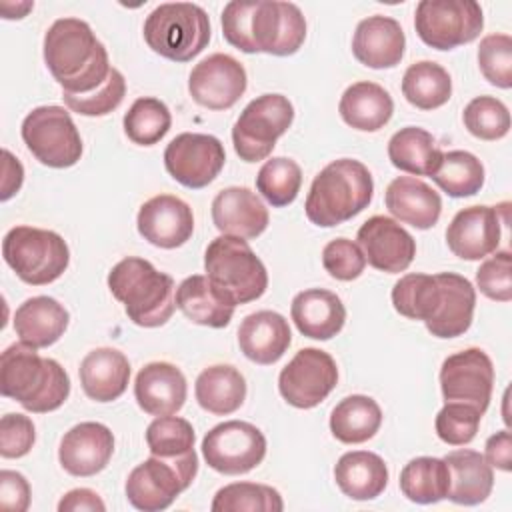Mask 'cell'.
Here are the masks:
<instances>
[{
    "label": "cell",
    "instance_id": "cell-1",
    "mask_svg": "<svg viewBox=\"0 0 512 512\" xmlns=\"http://www.w3.org/2000/svg\"><path fill=\"white\" fill-rule=\"evenodd\" d=\"M226 42L246 54L290 56L306 38V18L292 2L232 0L222 10Z\"/></svg>",
    "mask_w": 512,
    "mask_h": 512
},
{
    "label": "cell",
    "instance_id": "cell-2",
    "mask_svg": "<svg viewBox=\"0 0 512 512\" xmlns=\"http://www.w3.org/2000/svg\"><path fill=\"white\" fill-rule=\"evenodd\" d=\"M44 62L62 92L86 94L110 74L108 52L80 18H58L44 34Z\"/></svg>",
    "mask_w": 512,
    "mask_h": 512
},
{
    "label": "cell",
    "instance_id": "cell-3",
    "mask_svg": "<svg viewBox=\"0 0 512 512\" xmlns=\"http://www.w3.org/2000/svg\"><path fill=\"white\" fill-rule=\"evenodd\" d=\"M38 348L24 342L10 344L0 356V392L24 410L46 414L58 410L70 394L68 372Z\"/></svg>",
    "mask_w": 512,
    "mask_h": 512
},
{
    "label": "cell",
    "instance_id": "cell-4",
    "mask_svg": "<svg viewBox=\"0 0 512 512\" xmlns=\"http://www.w3.org/2000/svg\"><path fill=\"white\" fill-rule=\"evenodd\" d=\"M372 194L370 170L360 160L340 158L314 176L304 212L312 224L332 228L368 208Z\"/></svg>",
    "mask_w": 512,
    "mask_h": 512
},
{
    "label": "cell",
    "instance_id": "cell-5",
    "mask_svg": "<svg viewBox=\"0 0 512 512\" xmlns=\"http://www.w3.org/2000/svg\"><path fill=\"white\" fill-rule=\"evenodd\" d=\"M108 288L124 304L126 316L142 328L166 324L176 310L172 276L158 272L148 260L128 256L108 272Z\"/></svg>",
    "mask_w": 512,
    "mask_h": 512
},
{
    "label": "cell",
    "instance_id": "cell-6",
    "mask_svg": "<svg viewBox=\"0 0 512 512\" xmlns=\"http://www.w3.org/2000/svg\"><path fill=\"white\" fill-rule=\"evenodd\" d=\"M144 40L168 60L190 62L210 42V18L198 4L166 2L146 16Z\"/></svg>",
    "mask_w": 512,
    "mask_h": 512
},
{
    "label": "cell",
    "instance_id": "cell-7",
    "mask_svg": "<svg viewBox=\"0 0 512 512\" xmlns=\"http://www.w3.org/2000/svg\"><path fill=\"white\" fill-rule=\"evenodd\" d=\"M206 276L234 302L258 300L268 288V272L250 244L240 236L222 234L204 252Z\"/></svg>",
    "mask_w": 512,
    "mask_h": 512
},
{
    "label": "cell",
    "instance_id": "cell-8",
    "mask_svg": "<svg viewBox=\"0 0 512 512\" xmlns=\"http://www.w3.org/2000/svg\"><path fill=\"white\" fill-rule=\"evenodd\" d=\"M2 256L16 276L32 286L58 280L70 264L66 240L58 232L34 226L10 228L2 240Z\"/></svg>",
    "mask_w": 512,
    "mask_h": 512
},
{
    "label": "cell",
    "instance_id": "cell-9",
    "mask_svg": "<svg viewBox=\"0 0 512 512\" xmlns=\"http://www.w3.org/2000/svg\"><path fill=\"white\" fill-rule=\"evenodd\" d=\"M198 456L190 450L178 458L152 456L138 464L126 478V498L142 512L166 510L196 478Z\"/></svg>",
    "mask_w": 512,
    "mask_h": 512
},
{
    "label": "cell",
    "instance_id": "cell-10",
    "mask_svg": "<svg viewBox=\"0 0 512 512\" xmlns=\"http://www.w3.org/2000/svg\"><path fill=\"white\" fill-rule=\"evenodd\" d=\"M292 120L294 106L282 94H262L248 102L232 128V142L240 160L260 162L268 158Z\"/></svg>",
    "mask_w": 512,
    "mask_h": 512
},
{
    "label": "cell",
    "instance_id": "cell-11",
    "mask_svg": "<svg viewBox=\"0 0 512 512\" xmlns=\"http://www.w3.org/2000/svg\"><path fill=\"white\" fill-rule=\"evenodd\" d=\"M22 140L32 156L50 168H70L82 156V138L62 106H38L22 122Z\"/></svg>",
    "mask_w": 512,
    "mask_h": 512
},
{
    "label": "cell",
    "instance_id": "cell-12",
    "mask_svg": "<svg viewBox=\"0 0 512 512\" xmlns=\"http://www.w3.org/2000/svg\"><path fill=\"white\" fill-rule=\"evenodd\" d=\"M414 28L426 46L454 50L480 36L484 14L474 0H422L414 12Z\"/></svg>",
    "mask_w": 512,
    "mask_h": 512
},
{
    "label": "cell",
    "instance_id": "cell-13",
    "mask_svg": "<svg viewBox=\"0 0 512 512\" xmlns=\"http://www.w3.org/2000/svg\"><path fill=\"white\" fill-rule=\"evenodd\" d=\"M202 456L206 464L226 476H238L254 470L266 456V438L250 422L228 420L216 424L202 438Z\"/></svg>",
    "mask_w": 512,
    "mask_h": 512
},
{
    "label": "cell",
    "instance_id": "cell-14",
    "mask_svg": "<svg viewBox=\"0 0 512 512\" xmlns=\"http://www.w3.org/2000/svg\"><path fill=\"white\" fill-rule=\"evenodd\" d=\"M336 384V362L320 348L298 350L278 376V390L282 398L300 410H308L324 402Z\"/></svg>",
    "mask_w": 512,
    "mask_h": 512
},
{
    "label": "cell",
    "instance_id": "cell-15",
    "mask_svg": "<svg viewBox=\"0 0 512 512\" xmlns=\"http://www.w3.org/2000/svg\"><path fill=\"white\" fill-rule=\"evenodd\" d=\"M224 162V146L212 134L182 132L172 138L164 150V166L168 174L192 190L208 186L220 174Z\"/></svg>",
    "mask_w": 512,
    "mask_h": 512
},
{
    "label": "cell",
    "instance_id": "cell-16",
    "mask_svg": "<svg viewBox=\"0 0 512 512\" xmlns=\"http://www.w3.org/2000/svg\"><path fill=\"white\" fill-rule=\"evenodd\" d=\"M494 388V366L480 348L448 356L440 366V390L446 402H464L486 412Z\"/></svg>",
    "mask_w": 512,
    "mask_h": 512
},
{
    "label": "cell",
    "instance_id": "cell-17",
    "mask_svg": "<svg viewBox=\"0 0 512 512\" xmlns=\"http://www.w3.org/2000/svg\"><path fill=\"white\" fill-rule=\"evenodd\" d=\"M248 78L244 66L230 54H210L200 60L188 76L192 100L208 110H228L246 92Z\"/></svg>",
    "mask_w": 512,
    "mask_h": 512
},
{
    "label": "cell",
    "instance_id": "cell-18",
    "mask_svg": "<svg viewBox=\"0 0 512 512\" xmlns=\"http://www.w3.org/2000/svg\"><path fill=\"white\" fill-rule=\"evenodd\" d=\"M356 240L366 262L380 272H404L416 256V240L412 234L388 216L368 218L360 226Z\"/></svg>",
    "mask_w": 512,
    "mask_h": 512
},
{
    "label": "cell",
    "instance_id": "cell-19",
    "mask_svg": "<svg viewBox=\"0 0 512 512\" xmlns=\"http://www.w3.org/2000/svg\"><path fill=\"white\" fill-rule=\"evenodd\" d=\"M136 226L146 242L172 250L190 240L194 232V214L182 198L158 194L140 206Z\"/></svg>",
    "mask_w": 512,
    "mask_h": 512
},
{
    "label": "cell",
    "instance_id": "cell-20",
    "mask_svg": "<svg viewBox=\"0 0 512 512\" xmlns=\"http://www.w3.org/2000/svg\"><path fill=\"white\" fill-rule=\"evenodd\" d=\"M500 236L502 224L496 206L462 208L446 228V244L462 260H482L494 254Z\"/></svg>",
    "mask_w": 512,
    "mask_h": 512
},
{
    "label": "cell",
    "instance_id": "cell-21",
    "mask_svg": "<svg viewBox=\"0 0 512 512\" xmlns=\"http://www.w3.org/2000/svg\"><path fill=\"white\" fill-rule=\"evenodd\" d=\"M114 452V434L100 422H80L72 426L60 440V466L80 478L102 472Z\"/></svg>",
    "mask_w": 512,
    "mask_h": 512
},
{
    "label": "cell",
    "instance_id": "cell-22",
    "mask_svg": "<svg viewBox=\"0 0 512 512\" xmlns=\"http://www.w3.org/2000/svg\"><path fill=\"white\" fill-rule=\"evenodd\" d=\"M212 222L222 234L258 238L270 222L264 202L246 186H228L212 200Z\"/></svg>",
    "mask_w": 512,
    "mask_h": 512
},
{
    "label": "cell",
    "instance_id": "cell-23",
    "mask_svg": "<svg viewBox=\"0 0 512 512\" xmlns=\"http://www.w3.org/2000/svg\"><path fill=\"white\" fill-rule=\"evenodd\" d=\"M406 48V36L398 20L382 14L358 22L352 36L354 58L374 70L394 68L400 64Z\"/></svg>",
    "mask_w": 512,
    "mask_h": 512
},
{
    "label": "cell",
    "instance_id": "cell-24",
    "mask_svg": "<svg viewBox=\"0 0 512 512\" xmlns=\"http://www.w3.org/2000/svg\"><path fill=\"white\" fill-rule=\"evenodd\" d=\"M188 394V384L180 368L170 362L146 364L134 382V398L150 416L176 414Z\"/></svg>",
    "mask_w": 512,
    "mask_h": 512
},
{
    "label": "cell",
    "instance_id": "cell-25",
    "mask_svg": "<svg viewBox=\"0 0 512 512\" xmlns=\"http://www.w3.org/2000/svg\"><path fill=\"white\" fill-rule=\"evenodd\" d=\"M440 282V306L436 314L424 322L426 330L436 338L462 336L474 318L476 290L472 282L456 272L436 274Z\"/></svg>",
    "mask_w": 512,
    "mask_h": 512
},
{
    "label": "cell",
    "instance_id": "cell-26",
    "mask_svg": "<svg viewBox=\"0 0 512 512\" xmlns=\"http://www.w3.org/2000/svg\"><path fill=\"white\" fill-rule=\"evenodd\" d=\"M292 342L288 320L272 310L248 314L238 328V346L242 354L262 366L278 362Z\"/></svg>",
    "mask_w": 512,
    "mask_h": 512
},
{
    "label": "cell",
    "instance_id": "cell-27",
    "mask_svg": "<svg viewBox=\"0 0 512 512\" xmlns=\"http://www.w3.org/2000/svg\"><path fill=\"white\" fill-rule=\"evenodd\" d=\"M176 308L194 324L224 328L234 316L236 302L208 276L192 274L176 288Z\"/></svg>",
    "mask_w": 512,
    "mask_h": 512
},
{
    "label": "cell",
    "instance_id": "cell-28",
    "mask_svg": "<svg viewBox=\"0 0 512 512\" xmlns=\"http://www.w3.org/2000/svg\"><path fill=\"white\" fill-rule=\"evenodd\" d=\"M384 202L396 220L418 230L432 228L442 212L440 194L414 176L394 178L384 192Z\"/></svg>",
    "mask_w": 512,
    "mask_h": 512
},
{
    "label": "cell",
    "instance_id": "cell-29",
    "mask_svg": "<svg viewBox=\"0 0 512 512\" xmlns=\"http://www.w3.org/2000/svg\"><path fill=\"white\" fill-rule=\"evenodd\" d=\"M84 394L94 402L118 400L130 382V362L116 348H94L78 368Z\"/></svg>",
    "mask_w": 512,
    "mask_h": 512
},
{
    "label": "cell",
    "instance_id": "cell-30",
    "mask_svg": "<svg viewBox=\"0 0 512 512\" xmlns=\"http://www.w3.org/2000/svg\"><path fill=\"white\" fill-rule=\"evenodd\" d=\"M290 316L300 334L314 340L334 338L346 322V308L330 290L308 288L294 296Z\"/></svg>",
    "mask_w": 512,
    "mask_h": 512
},
{
    "label": "cell",
    "instance_id": "cell-31",
    "mask_svg": "<svg viewBox=\"0 0 512 512\" xmlns=\"http://www.w3.org/2000/svg\"><path fill=\"white\" fill-rule=\"evenodd\" d=\"M70 322L68 310L50 296L24 300L14 312V332L32 348H48L58 342Z\"/></svg>",
    "mask_w": 512,
    "mask_h": 512
},
{
    "label": "cell",
    "instance_id": "cell-32",
    "mask_svg": "<svg viewBox=\"0 0 512 512\" xmlns=\"http://www.w3.org/2000/svg\"><path fill=\"white\" fill-rule=\"evenodd\" d=\"M444 462L450 470V490L446 498L456 504L476 506L490 496L494 486V472L484 454L470 448H460L448 452Z\"/></svg>",
    "mask_w": 512,
    "mask_h": 512
},
{
    "label": "cell",
    "instance_id": "cell-33",
    "mask_svg": "<svg viewBox=\"0 0 512 512\" xmlns=\"http://www.w3.org/2000/svg\"><path fill=\"white\" fill-rule=\"evenodd\" d=\"M338 112L342 120L362 132H376L384 128L394 112V102L388 90L376 82H354L340 98Z\"/></svg>",
    "mask_w": 512,
    "mask_h": 512
},
{
    "label": "cell",
    "instance_id": "cell-34",
    "mask_svg": "<svg viewBox=\"0 0 512 512\" xmlns=\"http://www.w3.org/2000/svg\"><path fill=\"white\" fill-rule=\"evenodd\" d=\"M334 480L344 496L352 500H374L388 484V468L378 454L352 450L338 458Z\"/></svg>",
    "mask_w": 512,
    "mask_h": 512
},
{
    "label": "cell",
    "instance_id": "cell-35",
    "mask_svg": "<svg viewBox=\"0 0 512 512\" xmlns=\"http://www.w3.org/2000/svg\"><path fill=\"white\" fill-rule=\"evenodd\" d=\"M194 394L200 408L216 416H226L244 404L246 380L238 368L230 364H214L198 374Z\"/></svg>",
    "mask_w": 512,
    "mask_h": 512
},
{
    "label": "cell",
    "instance_id": "cell-36",
    "mask_svg": "<svg viewBox=\"0 0 512 512\" xmlns=\"http://www.w3.org/2000/svg\"><path fill=\"white\" fill-rule=\"evenodd\" d=\"M444 152L436 144V138L418 126H406L392 134L388 142V158L394 168L414 174V176H432Z\"/></svg>",
    "mask_w": 512,
    "mask_h": 512
},
{
    "label": "cell",
    "instance_id": "cell-37",
    "mask_svg": "<svg viewBox=\"0 0 512 512\" xmlns=\"http://www.w3.org/2000/svg\"><path fill=\"white\" fill-rule=\"evenodd\" d=\"M382 424L378 402L364 394L342 398L330 414V432L344 444H362L370 440Z\"/></svg>",
    "mask_w": 512,
    "mask_h": 512
},
{
    "label": "cell",
    "instance_id": "cell-38",
    "mask_svg": "<svg viewBox=\"0 0 512 512\" xmlns=\"http://www.w3.org/2000/svg\"><path fill=\"white\" fill-rule=\"evenodd\" d=\"M398 484L410 502L436 504L448 496L450 470L444 458L418 456L402 468Z\"/></svg>",
    "mask_w": 512,
    "mask_h": 512
},
{
    "label": "cell",
    "instance_id": "cell-39",
    "mask_svg": "<svg viewBox=\"0 0 512 512\" xmlns=\"http://www.w3.org/2000/svg\"><path fill=\"white\" fill-rule=\"evenodd\" d=\"M402 94L420 110H436L450 100L452 78L438 62L420 60L406 68L402 76Z\"/></svg>",
    "mask_w": 512,
    "mask_h": 512
},
{
    "label": "cell",
    "instance_id": "cell-40",
    "mask_svg": "<svg viewBox=\"0 0 512 512\" xmlns=\"http://www.w3.org/2000/svg\"><path fill=\"white\" fill-rule=\"evenodd\" d=\"M440 282L430 274H404L392 288L394 310L410 320L428 322L440 306Z\"/></svg>",
    "mask_w": 512,
    "mask_h": 512
},
{
    "label": "cell",
    "instance_id": "cell-41",
    "mask_svg": "<svg viewBox=\"0 0 512 512\" xmlns=\"http://www.w3.org/2000/svg\"><path fill=\"white\" fill-rule=\"evenodd\" d=\"M430 178L448 196L466 198L478 194L484 186V166L472 152L450 150L444 152L438 170Z\"/></svg>",
    "mask_w": 512,
    "mask_h": 512
},
{
    "label": "cell",
    "instance_id": "cell-42",
    "mask_svg": "<svg viewBox=\"0 0 512 512\" xmlns=\"http://www.w3.org/2000/svg\"><path fill=\"white\" fill-rule=\"evenodd\" d=\"M124 132L138 146L158 144L172 126V114L168 106L152 96L134 100L124 114Z\"/></svg>",
    "mask_w": 512,
    "mask_h": 512
},
{
    "label": "cell",
    "instance_id": "cell-43",
    "mask_svg": "<svg viewBox=\"0 0 512 512\" xmlns=\"http://www.w3.org/2000/svg\"><path fill=\"white\" fill-rule=\"evenodd\" d=\"M212 512H282L284 502L276 488L256 482H232L212 500Z\"/></svg>",
    "mask_w": 512,
    "mask_h": 512
},
{
    "label": "cell",
    "instance_id": "cell-44",
    "mask_svg": "<svg viewBox=\"0 0 512 512\" xmlns=\"http://www.w3.org/2000/svg\"><path fill=\"white\" fill-rule=\"evenodd\" d=\"M302 186L300 166L286 156L270 158L256 174V190L274 206L282 208L296 200Z\"/></svg>",
    "mask_w": 512,
    "mask_h": 512
},
{
    "label": "cell",
    "instance_id": "cell-45",
    "mask_svg": "<svg viewBox=\"0 0 512 512\" xmlns=\"http://www.w3.org/2000/svg\"><path fill=\"white\" fill-rule=\"evenodd\" d=\"M194 428L180 416H156L146 428V444L152 456L178 458L194 450Z\"/></svg>",
    "mask_w": 512,
    "mask_h": 512
},
{
    "label": "cell",
    "instance_id": "cell-46",
    "mask_svg": "<svg viewBox=\"0 0 512 512\" xmlns=\"http://www.w3.org/2000/svg\"><path fill=\"white\" fill-rule=\"evenodd\" d=\"M462 120L466 130L478 140H500L510 130V112L494 96L472 98L462 112Z\"/></svg>",
    "mask_w": 512,
    "mask_h": 512
},
{
    "label": "cell",
    "instance_id": "cell-47",
    "mask_svg": "<svg viewBox=\"0 0 512 512\" xmlns=\"http://www.w3.org/2000/svg\"><path fill=\"white\" fill-rule=\"evenodd\" d=\"M124 94H126V80H124L122 72L112 66L108 78L96 90L86 92V94L62 92V100L76 114L106 116L122 104Z\"/></svg>",
    "mask_w": 512,
    "mask_h": 512
},
{
    "label": "cell",
    "instance_id": "cell-48",
    "mask_svg": "<svg viewBox=\"0 0 512 512\" xmlns=\"http://www.w3.org/2000/svg\"><path fill=\"white\" fill-rule=\"evenodd\" d=\"M482 412L464 402H446L436 414V434L450 446H464L476 438Z\"/></svg>",
    "mask_w": 512,
    "mask_h": 512
},
{
    "label": "cell",
    "instance_id": "cell-49",
    "mask_svg": "<svg viewBox=\"0 0 512 512\" xmlns=\"http://www.w3.org/2000/svg\"><path fill=\"white\" fill-rule=\"evenodd\" d=\"M478 66L484 78L508 90L512 86V38L508 34H488L478 46Z\"/></svg>",
    "mask_w": 512,
    "mask_h": 512
},
{
    "label": "cell",
    "instance_id": "cell-50",
    "mask_svg": "<svg viewBox=\"0 0 512 512\" xmlns=\"http://www.w3.org/2000/svg\"><path fill=\"white\" fill-rule=\"evenodd\" d=\"M322 266L332 278L350 282L364 272L366 258L358 242L348 238H334L322 250Z\"/></svg>",
    "mask_w": 512,
    "mask_h": 512
},
{
    "label": "cell",
    "instance_id": "cell-51",
    "mask_svg": "<svg viewBox=\"0 0 512 512\" xmlns=\"http://www.w3.org/2000/svg\"><path fill=\"white\" fill-rule=\"evenodd\" d=\"M476 284L480 292L496 302L512 300V256L508 250L494 252L476 270Z\"/></svg>",
    "mask_w": 512,
    "mask_h": 512
},
{
    "label": "cell",
    "instance_id": "cell-52",
    "mask_svg": "<svg viewBox=\"0 0 512 512\" xmlns=\"http://www.w3.org/2000/svg\"><path fill=\"white\" fill-rule=\"evenodd\" d=\"M36 442V430L26 414H4L0 420L2 458H22Z\"/></svg>",
    "mask_w": 512,
    "mask_h": 512
},
{
    "label": "cell",
    "instance_id": "cell-53",
    "mask_svg": "<svg viewBox=\"0 0 512 512\" xmlns=\"http://www.w3.org/2000/svg\"><path fill=\"white\" fill-rule=\"evenodd\" d=\"M30 506V484L14 470L0 472V508L6 512H24Z\"/></svg>",
    "mask_w": 512,
    "mask_h": 512
},
{
    "label": "cell",
    "instance_id": "cell-54",
    "mask_svg": "<svg viewBox=\"0 0 512 512\" xmlns=\"http://www.w3.org/2000/svg\"><path fill=\"white\" fill-rule=\"evenodd\" d=\"M484 458L492 468L502 472L512 470V434L510 430H500L486 440Z\"/></svg>",
    "mask_w": 512,
    "mask_h": 512
},
{
    "label": "cell",
    "instance_id": "cell-55",
    "mask_svg": "<svg viewBox=\"0 0 512 512\" xmlns=\"http://www.w3.org/2000/svg\"><path fill=\"white\" fill-rule=\"evenodd\" d=\"M58 510L60 512H104L106 510V504L102 502V498L90 490V488H74L70 492H66L62 496V500L58 502Z\"/></svg>",
    "mask_w": 512,
    "mask_h": 512
},
{
    "label": "cell",
    "instance_id": "cell-56",
    "mask_svg": "<svg viewBox=\"0 0 512 512\" xmlns=\"http://www.w3.org/2000/svg\"><path fill=\"white\" fill-rule=\"evenodd\" d=\"M2 156H4V178H2L0 200H10L20 190V186H22L24 168L8 150H4Z\"/></svg>",
    "mask_w": 512,
    "mask_h": 512
}]
</instances>
